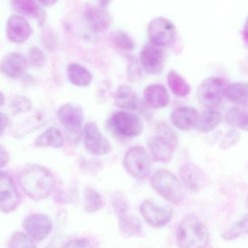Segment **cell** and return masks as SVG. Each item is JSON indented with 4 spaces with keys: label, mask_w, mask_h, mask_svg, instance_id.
Listing matches in <instances>:
<instances>
[{
    "label": "cell",
    "mask_w": 248,
    "mask_h": 248,
    "mask_svg": "<svg viewBox=\"0 0 248 248\" xmlns=\"http://www.w3.org/2000/svg\"><path fill=\"white\" fill-rule=\"evenodd\" d=\"M19 184L23 191L33 200H42L48 197L56 188V180L44 167L29 165L20 172Z\"/></svg>",
    "instance_id": "6da1fadb"
},
{
    "label": "cell",
    "mask_w": 248,
    "mask_h": 248,
    "mask_svg": "<svg viewBox=\"0 0 248 248\" xmlns=\"http://www.w3.org/2000/svg\"><path fill=\"white\" fill-rule=\"evenodd\" d=\"M209 241L208 229L195 215H188L178 225L176 242L180 248H205Z\"/></svg>",
    "instance_id": "7a4b0ae2"
},
{
    "label": "cell",
    "mask_w": 248,
    "mask_h": 248,
    "mask_svg": "<svg viewBox=\"0 0 248 248\" xmlns=\"http://www.w3.org/2000/svg\"><path fill=\"white\" fill-rule=\"evenodd\" d=\"M178 143V137L172 128L161 122L156 124V134L149 138L147 145L154 161L168 163L172 159Z\"/></svg>",
    "instance_id": "3957f363"
},
{
    "label": "cell",
    "mask_w": 248,
    "mask_h": 248,
    "mask_svg": "<svg viewBox=\"0 0 248 248\" xmlns=\"http://www.w3.org/2000/svg\"><path fill=\"white\" fill-rule=\"evenodd\" d=\"M154 189L167 201L180 204L184 200V194L179 180L175 175L166 170L157 171L152 178Z\"/></svg>",
    "instance_id": "277c9868"
},
{
    "label": "cell",
    "mask_w": 248,
    "mask_h": 248,
    "mask_svg": "<svg viewBox=\"0 0 248 248\" xmlns=\"http://www.w3.org/2000/svg\"><path fill=\"white\" fill-rule=\"evenodd\" d=\"M108 127L119 136L125 138H135L143 131L141 119L132 113L117 111L114 113L108 122Z\"/></svg>",
    "instance_id": "5b68a950"
},
{
    "label": "cell",
    "mask_w": 248,
    "mask_h": 248,
    "mask_svg": "<svg viewBox=\"0 0 248 248\" xmlns=\"http://www.w3.org/2000/svg\"><path fill=\"white\" fill-rule=\"evenodd\" d=\"M123 165L126 171L136 179H146L150 173V158L141 146L130 148L126 152Z\"/></svg>",
    "instance_id": "8992f818"
},
{
    "label": "cell",
    "mask_w": 248,
    "mask_h": 248,
    "mask_svg": "<svg viewBox=\"0 0 248 248\" xmlns=\"http://www.w3.org/2000/svg\"><path fill=\"white\" fill-rule=\"evenodd\" d=\"M148 34L151 43L161 47L172 46L178 35L174 24L164 17H156L151 21Z\"/></svg>",
    "instance_id": "52a82bcc"
},
{
    "label": "cell",
    "mask_w": 248,
    "mask_h": 248,
    "mask_svg": "<svg viewBox=\"0 0 248 248\" xmlns=\"http://www.w3.org/2000/svg\"><path fill=\"white\" fill-rule=\"evenodd\" d=\"M226 84L223 79L209 78L202 82L197 90L199 101L204 107L215 108L220 105L223 97Z\"/></svg>",
    "instance_id": "ba28073f"
},
{
    "label": "cell",
    "mask_w": 248,
    "mask_h": 248,
    "mask_svg": "<svg viewBox=\"0 0 248 248\" xmlns=\"http://www.w3.org/2000/svg\"><path fill=\"white\" fill-rule=\"evenodd\" d=\"M113 208L118 216L120 232L126 236H132L141 232V225L137 217L129 214L128 206L123 196L116 193L112 197Z\"/></svg>",
    "instance_id": "9c48e42d"
},
{
    "label": "cell",
    "mask_w": 248,
    "mask_h": 248,
    "mask_svg": "<svg viewBox=\"0 0 248 248\" xmlns=\"http://www.w3.org/2000/svg\"><path fill=\"white\" fill-rule=\"evenodd\" d=\"M84 144L90 153L97 156L107 155L111 150L109 141L94 123H87L84 127Z\"/></svg>",
    "instance_id": "30bf717a"
},
{
    "label": "cell",
    "mask_w": 248,
    "mask_h": 248,
    "mask_svg": "<svg viewBox=\"0 0 248 248\" xmlns=\"http://www.w3.org/2000/svg\"><path fill=\"white\" fill-rule=\"evenodd\" d=\"M142 216L150 226L159 228L168 224L172 217V210L152 200H146L140 206Z\"/></svg>",
    "instance_id": "8fae6325"
},
{
    "label": "cell",
    "mask_w": 248,
    "mask_h": 248,
    "mask_svg": "<svg viewBox=\"0 0 248 248\" xmlns=\"http://www.w3.org/2000/svg\"><path fill=\"white\" fill-rule=\"evenodd\" d=\"M20 195L16 186L8 172L1 171L0 203L1 210L5 213L14 211L20 203Z\"/></svg>",
    "instance_id": "7c38bea8"
},
{
    "label": "cell",
    "mask_w": 248,
    "mask_h": 248,
    "mask_svg": "<svg viewBox=\"0 0 248 248\" xmlns=\"http://www.w3.org/2000/svg\"><path fill=\"white\" fill-rule=\"evenodd\" d=\"M140 63L142 69L149 75H156L163 71L165 53L162 47L152 44L146 45L140 52Z\"/></svg>",
    "instance_id": "4fadbf2b"
},
{
    "label": "cell",
    "mask_w": 248,
    "mask_h": 248,
    "mask_svg": "<svg viewBox=\"0 0 248 248\" xmlns=\"http://www.w3.org/2000/svg\"><path fill=\"white\" fill-rule=\"evenodd\" d=\"M57 116L68 133L76 135L80 132L84 120L82 107L72 103L64 104L59 108Z\"/></svg>",
    "instance_id": "5bb4252c"
},
{
    "label": "cell",
    "mask_w": 248,
    "mask_h": 248,
    "mask_svg": "<svg viewBox=\"0 0 248 248\" xmlns=\"http://www.w3.org/2000/svg\"><path fill=\"white\" fill-rule=\"evenodd\" d=\"M23 227L34 240L40 242L49 236L53 223L48 216L38 213L27 216L23 222Z\"/></svg>",
    "instance_id": "9a60e30c"
},
{
    "label": "cell",
    "mask_w": 248,
    "mask_h": 248,
    "mask_svg": "<svg viewBox=\"0 0 248 248\" xmlns=\"http://www.w3.org/2000/svg\"><path fill=\"white\" fill-rule=\"evenodd\" d=\"M84 18L93 31L102 32L111 25V17L103 5H89L84 11Z\"/></svg>",
    "instance_id": "2e32d148"
},
{
    "label": "cell",
    "mask_w": 248,
    "mask_h": 248,
    "mask_svg": "<svg viewBox=\"0 0 248 248\" xmlns=\"http://www.w3.org/2000/svg\"><path fill=\"white\" fill-rule=\"evenodd\" d=\"M6 32L10 41L15 44H22L31 37L33 30L25 18L13 15L7 22Z\"/></svg>",
    "instance_id": "e0dca14e"
},
{
    "label": "cell",
    "mask_w": 248,
    "mask_h": 248,
    "mask_svg": "<svg viewBox=\"0 0 248 248\" xmlns=\"http://www.w3.org/2000/svg\"><path fill=\"white\" fill-rule=\"evenodd\" d=\"M180 176L184 186L194 192L200 191L205 181L204 172L199 167L191 162L184 163L181 167Z\"/></svg>",
    "instance_id": "ac0fdd59"
},
{
    "label": "cell",
    "mask_w": 248,
    "mask_h": 248,
    "mask_svg": "<svg viewBox=\"0 0 248 248\" xmlns=\"http://www.w3.org/2000/svg\"><path fill=\"white\" fill-rule=\"evenodd\" d=\"M200 115L194 107H178L171 114V121L176 128L187 131L197 126Z\"/></svg>",
    "instance_id": "d6986e66"
},
{
    "label": "cell",
    "mask_w": 248,
    "mask_h": 248,
    "mask_svg": "<svg viewBox=\"0 0 248 248\" xmlns=\"http://www.w3.org/2000/svg\"><path fill=\"white\" fill-rule=\"evenodd\" d=\"M28 67V61L19 53H11L2 59L1 71L2 74L11 79L19 78L24 75Z\"/></svg>",
    "instance_id": "ffe728a7"
},
{
    "label": "cell",
    "mask_w": 248,
    "mask_h": 248,
    "mask_svg": "<svg viewBox=\"0 0 248 248\" xmlns=\"http://www.w3.org/2000/svg\"><path fill=\"white\" fill-rule=\"evenodd\" d=\"M144 98L151 107L162 108L170 102V95L168 90L162 85H150L144 91Z\"/></svg>",
    "instance_id": "44dd1931"
},
{
    "label": "cell",
    "mask_w": 248,
    "mask_h": 248,
    "mask_svg": "<svg viewBox=\"0 0 248 248\" xmlns=\"http://www.w3.org/2000/svg\"><path fill=\"white\" fill-rule=\"evenodd\" d=\"M114 104L119 108L135 110L139 107V101L133 90L127 85H121L114 94Z\"/></svg>",
    "instance_id": "7402d4cb"
},
{
    "label": "cell",
    "mask_w": 248,
    "mask_h": 248,
    "mask_svg": "<svg viewBox=\"0 0 248 248\" xmlns=\"http://www.w3.org/2000/svg\"><path fill=\"white\" fill-rule=\"evenodd\" d=\"M222 114L215 108H207L199 117L197 130L200 133H210L214 130L222 122Z\"/></svg>",
    "instance_id": "603a6c76"
},
{
    "label": "cell",
    "mask_w": 248,
    "mask_h": 248,
    "mask_svg": "<svg viewBox=\"0 0 248 248\" xmlns=\"http://www.w3.org/2000/svg\"><path fill=\"white\" fill-rule=\"evenodd\" d=\"M68 79L71 83L78 87H88L93 80L91 72L81 65L69 63L67 67Z\"/></svg>",
    "instance_id": "cb8c5ba5"
},
{
    "label": "cell",
    "mask_w": 248,
    "mask_h": 248,
    "mask_svg": "<svg viewBox=\"0 0 248 248\" xmlns=\"http://www.w3.org/2000/svg\"><path fill=\"white\" fill-rule=\"evenodd\" d=\"M225 97L238 105H245L248 103V83L236 82L226 86Z\"/></svg>",
    "instance_id": "d4e9b609"
},
{
    "label": "cell",
    "mask_w": 248,
    "mask_h": 248,
    "mask_svg": "<svg viewBox=\"0 0 248 248\" xmlns=\"http://www.w3.org/2000/svg\"><path fill=\"white\" fill-rule=\"evenodd\" d=\"M64 143L62 133L56 127H49L37 137L35 145L38 147L62 148Z\"/></svg>",
    "instance_id": "484cf974"
},
{
    "label": "cell",
    "mask_w": 248,
    "mask_h": 248,
    "mask_svg": "<svg viewBox=\"0 0 248 248\" xmlns=\"http://www.w3.org/2000/svg\"><path fill=\"white\" fill-rule=\"evenodd\" d=\"M168 84L172 93L179 98L187 96L191 91L189 84L175 71L168 73Z\"/></svg>",
    "instance_id": "4316f807"
},
{
    "label": "cell",
    "mask_w": 248,
    "mask_h": 248,
    "mask_svg": "<svg viewBox=\"0 0 248 248\" xmlns=\"http://www.w3.org/2000/svg\"><path fill=\"white\" fill-rule=\"evenodd\" d=\"M228 124L239 127L243 131L248 132V108L234 107L229 110L226 114Z\"/></svg>",
    "instance_id": "83f0119b"
},
{
    "label": "cell",
    "mask_w": 248,
    "mask_h": 248,
    "mask_svg": "<svg viewBox=\"0 0 248 248\" xmlns=\"http://www.w3.org/2000/svg\"><path fill=\"white\" fill-rule=\"evenodd\" d=\"M11 5L18 14L37 18L40 17V9L35 0H11Z\"/></svg>",
    "instance_id": "f1b7e54d"
},
{
    "label": "cell",
    "mask_w": 248,
    "mask_h": 248,
    "mask_svg": "<svg viewBox=\"0 0 248 248\" xmlns=\"http://www.w3.org/2000/svg\"><path fill=\"white\" fill-rule=\"evenodd\" d=\"M103 200L101 195L91 187L85 188L84 192V209L88 213L98 211L102 207Z\"/></svg>",
    "instance_id": "f546056e"
},
{
    "label": "cell",
    "mask_w": 248,
    "mask_h": 248,
    "mask_svg": "<svg viewBox=\"0 0 248 248\" xmlns=\"http://www.w3.org/2000/svg\"><path fill=\"white\" fill-rule=\"evenodd\" d=\"M242 234H248V213L242 217V220L223 232L222 238L224 240L231 241L239 237Z\"/></svg>",
    "instance_id": "4dcf8cb0"
},
{
    "label": "cell",
    "mask_w": 248,
    "mask_h": 248,
    "mask_svg": "<svg viewBox=\"0 0 248 248\" xmlns=\"http://www.w3.org/2000/svg\"><path fill=\"white\" fill-rule=\"evenodd\" d=\"M113 43L117 48L125 51H130L135 48L133 39L124 31H117L113 36Z\"/></svg>",
    "instance_id": "1f68e13d"
},
{
    "label": "cell",
    "mask_w": 248,
    "mask_h": 248,
    "mask_svg": "<svg viewBox=\"0 0 248 248\" xmlns=\"http://www.w3.org/2000/svg\"><path fill=\"white\" fill-rule=\"evenodd\" d=\"M34 240L30 236L21 232L14 233L8 242V248H35Z\"/></svg>",
    "instance_id": "d6a6232c"
},
{
    "label": "cell",
    "mask_w": 248,
    "mask_h": 248,
    "mask_svg": "<svg viewBox=\"0 0 248 248\" xmlns=\"http://www.w3.org/2000/svg\"><path fill=\"white\" fill-rule=\"evenodd\" d=\"M11 108L15 114H24L32 108V103L24 96H16L11 102Z\"/></svg>",
    "instance_id": "836d02e7"
},
{
    "label": "cell",
    "mask_w": 248,
    "mask_h": 248,
    "mask_svg": "<svg viewBox=\"0 0 248 248\" xmlns=\"http://www.w3.org/2000/svg\"><path fill=\"white\" fill-rule=\"evenodd\" d=\"M29 62L34 68L43 67L46 63V56L38 47H33L29 53Z\"/></svg>",
    "instance_id": "e575fe53"
},
{
    "label": "cell",
    "mask_w": 248,
    "mask_h": 248,
    "mask_svg": "<svg viewBox=\"0 0 248 248\" xmlns=\"http://www.w3.org/2000/svg\"><path fill=\"white\" fill-rule=\"evenodd\" d=\"M239 138H240V134L236 130H232V131L229 132L220 143V149L226 150L232 147L239 141Z\"/></svg>",
    "instance_id": "d590c367"
},
{
    "label": "cell",
    "mask_w": 248,
    "mask_h": 248,
    "mask_svg": "<svg viewBox=\"0 0 248 248\" xmlns=\"http://www.w3.org/2000/svg\"><path fill=\"white\" fill-rule=\"evenodd\" d=\"M66 248H89L92 247L91 242L87 239H76L72 240L71 242H67L64 245Z\"/></svg>",
    "instance_id": "8d00e7d4"
},
{
    "label": "cell",
    "mask_w": 248,
    "mask_h": 248,
    "mask_svg": "<svg viewBox=\"0 0 248 248\" xmlns=\"http://www.w3.org/2000/svg\"><path fill=\"white\" fill-rule=\"evenodd\" d=\"M9 155L4 149L3 146H1V168H4L9 162Z\"/></svg>",
    "instance_id": "74e56055"
},
{
    "label": "cell",
    "mask_w": 248,
    "mask_h": 248,
    "mask_svg": "<svg viewBox=\"0 0 248 248\" xmlns=\"http://www.w3.org/2000/svg\"><path fill=\"white\" fill-rule=\"evenodd\" d=\"M8 124H9V119L8 117L4 114L3 112H1V135L3 134L4 131H5V128L8 127Z\"/></svg>",
    "instance_id": "f35d334b"
},
{
    "label": "cell",
    "mask_w": 248,
    "mask_h": 248,
    "mask_svg": "<svg viewBox=\"0 0 248 248\" xmlns=\"http://www.w3.org/2000/svg\"><path fill=\"white\" fill-rule=\"evenodd\" d=\"M242 39H243L244 43L248 47V18H247L246 22L244 26L243 31H242Z\"/></svg>",
    "instance_id": "ab89813d"
},
{
    "label": "cell",
    "mask_w": 248,
    "mask_h": 248,
    "mask_svg": "<svg viewBox=\"0 0 248 248\" xmlns=\"http://www.w3.org/2000/svg\"><path fill=\"white\" fill-rule=\"evenodd\" d=\"M42 5L46 7H51L54 5L59 0H38Z\"/></svg>",
    "instance_id": "60d3db41"
},
{
    "label": "cell",
    "mask_w": 248,
    "mask_h": 248,
    "mask_svg": "<svg viewBox=\"0 0 248 248\" xmlns=\"http://www.w3.org/2000/svg\"><path fill=\"white\" fill-rule=\"evenodd\" d=\"M98 2H99L100 5H103V6H108L111 2H112V0H98Z\"/></svg>",
    "instance_id": "b9f144b4"
},
{
    "label": "cell",
    "mask_w": 248,
    "mask_h": 248,
    "mask_svg": "<svg viewBox=\"0 0 248 248\" xmlns=\"http://www.w3.org/2000/svg\"><path fill=\"white\" fill-rule=\"evenodd\" d=\"M1 98H2V106L4 104V95L2 93L1 95Z\"/></svg>",
    "instance_id": "7bdbcfd3"
},
{
    "label": "cell",
    "mask_w": 248,
    "mask_h": 248,
    "mask_svg": "<svg viewBox=\"0 0 248 248\" xmlns=\"http://www.w3.org/2000/svg\"></svg>",
    "instance_id": "ee69618b"
}]
</instances>
